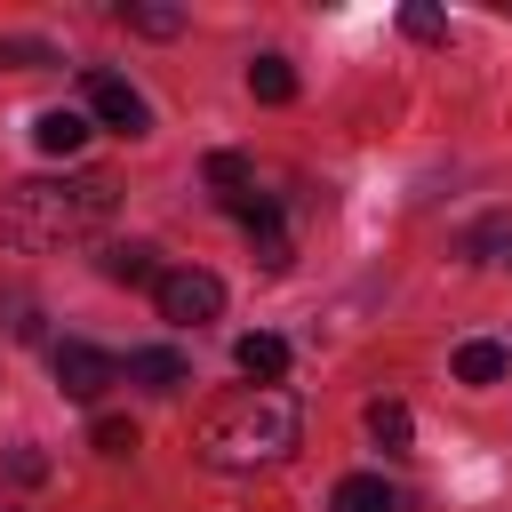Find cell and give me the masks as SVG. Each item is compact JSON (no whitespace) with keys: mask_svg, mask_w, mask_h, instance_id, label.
I'll list each match as a JSON object with an SVG mask.
<instances>
[{"mask_svg":"<svg viewBox=\"0 0 512 512\" xmlns=\"http://www.w3.org/2000/svg\"><path fill=\"white\" fill-rule=\"evenodd\" d=\"M336 512H400V496L376 480V472H352V480H336V496H328Z\"/></svg>","mask_w":512,"mask_h":512,"instance_id":"8fae6325","label":"cell"},{"mask_svg":"<svg viewBox=\"0 0 512 512\" xmlns=\"http://www.w3.org/2000/svg\"><path fill=\"white\" fill-rule=\"evenodd\" d=\"M48 368H56L64 400H104V392L120 384V360H112L104 344H80V336H64V344L48 352Z\"/></svg>","mask_w":512,"mask_h":512,"instance_id":"277c9868","label":"cell"},{"mask_svg":"<svg viewBox=\"0 0 512 512\" xmlns=\"http://www.w3.org/2000/svg\"><path fill=\"white\" fill-rule=\"evenodd\" d=\"M296 432H304L296 392H280V384H240V392H224V400L200 416V464H208V472H272V464L296 456Z\"/></svg>","mask_w":512,"mask_h":512,"instance_id":"6da1fadb","label":"cell"},{"mask_svg":"<svg viewBox=\"0 0 512 512\" xmlns=\"http://www.w3.org/2000/svg\"><path fill=\"white\" fill-rule=\"evenodd\" d=\"M400 32H408V40H448V16H440L432 0H408V8H400Z\"/></svg>","mask_w":512,"mask_h":512,"instance_id":"2e32d148","label":"cell"},{"mask_svg":"<svg viewBox=\"0 0 512 512\" xmlns=\"http://www.w3.org/2000/svg\"><path fill=\"white\" fill-rule=\"evenodd\" d=\"M32 144H40L48 160H64V152H80V144H88V112H72V104H48V112L32 120Z\"/></svg>","mask_w":512,"mask_h":512,"instance_id":"52a82bcc","label":"cell"},{"mask_svg":"<svg viewBox=\"0 0 512 512\" xmlns=\"http://www.w3.org/2000/svg\"><path fill=\"white\" fill-rule=\"evenodd\" d=\"M208 184L240 192V184H248V160H240V152H208Z\"/></svg>","mask_w":512,"mask_h":512,"instance_id":"ac0fdd59","label":"cell"},{"mask_svg":"<svg viewBox=\"0 0 512 512\" xmlns=\"http://www.w3.org/2000/svg\"><path fill=\"white\" fill-rule=\"evenodd\" d=\"M232 360H240V376H248V384H280V376H288V344H280V336H264V328H256V336H240V344H232Z\"/></svg>","mask_w":512,"mask_h":512,"instance_id":"9c48e42d","label":"cell"},{"mask_svg":"<svg viewBox=\"0 0 512 512\" xmlns=\"http://www.w3.org/2000/svg\"><path fill=\"white\" fill-rule=\"evenodd\" d=\"M504 368H512V352H504L496 336L456 344V384H504Z\"/></svg>","mask_w":512,"mask_h":512,"instance_id":"30bf717a","label":"cell"},{"mask_svg":"<svg viewBox=\"0 0 512 512\" xmlns=\"http://www.w3.org/2000/svg\"><path fill=\"white\" fill-rule=\"evenodd\" d=\"M248 88H256V104H288V96H296L288 56H256V64H248Z\"/></svg>","mask_w":512,"mask_h":512,"instance_id":"4fadbf2b","label":"cell"},{"mask_svg":"<svg viewBox=\"0 0 512 512\" xmlns=\"http://www.w3.org/2000/svg\"><path fill=\"white\" fill-rule=\"evenodd\" d=\"M104 216H112V176H24L0 192L8 248H64V240H88Z\"/></svg>","mask_w":512,"mask_h":512,"instance_id":"7a4b0ae2","label":"cell"},{"mask_svg":"<svg viewBox=\"0 0 512 512\" xmlns=\"http://www.w3.org/2000/svg\"><path fill=\"white\" fill-rule=\"evenodd\" d=\"M120 376H128V384H144V392H184V384H192V360H184V352H168V344H152V352H128V360H120Z\"/></svg>","mask_w":512,"mask_h":512,"instance_id":"8992f818","label":"cell"},{"mask_svg":"<svg viewBox=\"0 0 512 512\" xmlns=\"http://www.w3.org/2000/svg\"><path fill=\"white\" fill-rule=\"evenodd\" d=\"M120 24L144 32V40H176L184 32V8H160V0H120Z\"/></svg>","mask_w":512,"mask_h":512,"instance_id":"7c38bea8","label":"cell"},{"mask_svg":"<svg viewBox=\"0 0 512 512\" xmlns=\"http://www.w3.org/2000/svg\"><path fill=\"white\" fill-rule=\"evenodd\" d=\"M88 112H96L104 128H120V136H144V128H152V104H144L120 72H88Z\"/></svg>","mask_w":512,"mask_h":512,"instance_id":"5b68a950","label":"cell"},{"mask_svg":"<svg viewBox=\"0 0 512 512\" xmlns=\"http://www.w3.org/2000/svg\"><path fill=\"white\" fill-rule=\"evenodd\" d=\"M8 472H16V480H40V472H48V456H40V448H16V456H8Z\"/></svg>","mask_w":512,"mask_h":512,"instance_id":"ffe728a7","label":"cell"},{"mask_svg":"<svg viewBox=\"0 0 512 512\" xmlns=\"http://www.w3.org/2000/svg\"><path fill=\"white\" fill-rule=\"evenodd\" d=\"M368 432H376L384 448H408V432H416V416H408L400 400H376V408H368Z\"/></svg>","mask_w":512,"mask_h":512,"instance_id":"9a60e30c","label":"cell"},{"mask_svg":"<svg viewBox=\"0 0 512 512\" xmlns=\"http://www.w3.org/2000/svg\"><path fill=\"white\" fill-rule=\"evenodd\" d=\"M96 264H104V280H120V288H160V248H144V240L104 248Z\"/></svg>","mask_w":512,"mask_h":512,"instance_id":"ba28073f","label":"cell"},{"mask_svg":"<svg viewBox=\"0 0 512 512\" xmlns=\"http://www.w3.org/2000/svg\"><path fill=\"white\" fill-rule=\"evenodd\" d=\"M88 440H96V456H128V448H136V424H128V416H96Z\"/></svg>","mask_w":512,"mask_h":512,"instance_id":"e0dca14e","label":"cell"},{"mask_svg":"<svg viewBox=\"0 0 512 512\" xmlns=\"http://www.w3.org/2000/svg\"><path fill=\"white\" fill-rule=\"evenodd\" d=\"M160 320H176V328H200V320H216L224 312V280L216 272H200V264H176V272H160Z\"/></svg>","mask_w":512,"mask_h":512,"instance_id":"3957f363","label":"cell"},{"mask_svg":"<svg viewBox=\"0 0 512 512\" xmlns=\"http://www.w3.org/2000/svg\"><path fill=\"white\" fill-rule=\"evenodd\" d=\"M0 64H56V48H48V40H16V32H8V40H0Z\"/></svg>","mask_w":512,"mask_h":512,"instance_id":"d6986e66","label":"cell"},{"mask_svg":"<svg viewBox=\"0 0 512 512\" xmlns=\"http://www.w3.org/2000/svg\"><path fill=\"white\" fill-rule=\"evenodd\" d=\"M464 256H472V264H504V272H512V224H504V216H488V224H472V240H464Z\"/></svg>","mask_w":512,"mask_h":512,"instance_id":"5bb4252c","label":"cell"}]
</instances>
